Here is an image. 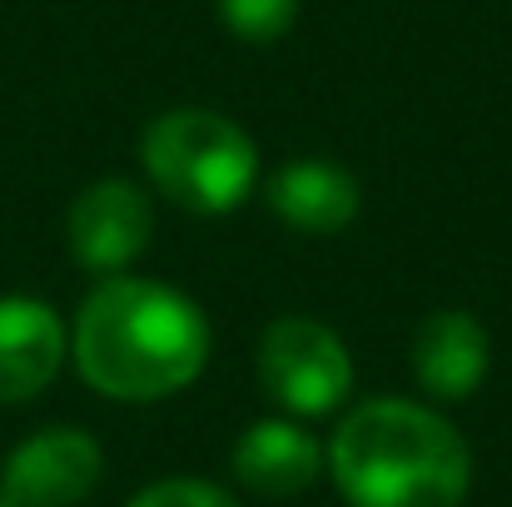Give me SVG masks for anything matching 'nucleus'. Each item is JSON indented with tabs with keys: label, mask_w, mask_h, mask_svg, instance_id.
<instances>
[{
	"label": "nucleus",
	"mask_w": 512,
	"mask_h": 507,
	"mask_svg": "<svg viewBox=\"0 0 512 507\" xmlns=\"http://www.w3.org/2000/svg\"><path fill=\"white\" fill-rule=\"evenodd\" d=\"M209 319L174 284L110 274L70 324V358L80 378L115 403H160L189 388L209 363Z\"/></svg>",
	"instance_id": "f257e3e1"
},
{
	"label": "nucleus",
	"mask_w": 512,
	"mask_h": 507,
	"mask_svg": "<svg viewBox=\"0 0 512 507\" xmlns=\"http://www.w3.org/2000/svg\"><path fill=\"white\" fill-rule=\"evenodd\" d=\"M324 468L348 507H463L473 453L428 403L363 398L339 418Z\"/></svg>",
	"instance_id": "f03ea898"
},
{
	"label": "nucleus",
	"mask_w": 512,
	"mask_h": 507,
	"mask_svg": "<svg viewBox=\"0 0 512 507\" xmlns=\"http://www.w3.org/2000/svg\"><path fill=\"white\" fill-rule=\"evenodd\" d=\"M155 194L189 214H234L259 189V145L244 125L204 105H174L140 135Z\"/></svg>",
	"instance_id": "7ed1b4c3"
},
{
	"label": "nucleus",
	"mask_w": 512,
	"mask_h": 507,
	"mask_svg": "<svg viewBox=\"0 0 512 507\" xmlns=\"http://www.w3.org/2000/svg\"><path fill=\"white\" fill-rule=\"evenodd\" d=\"M254 373L259 388L284 408V418H329L353 393L348 343L309 314H284L264 329Z\"/></svg>",
	"instance_id": "20e7f679"
},
{
	"label": "nucleus",
	"mask_w": 512,
	"mask_h": 507,
	"mask_svg": "<svg viewBox=\"0 0 512 507\" xmlns=\"http://www.w3.org/2000/svg\"><path fill=\"white\" fill-rule=\"evenodd\" d=\"M155 234V204H150V189H140L135 179H95L75 194L70 214H65V244H70V259L100 279L110 274H125L145 244Z\"/></svg>",
	"instance_id": "39448f33"
},
{
	"label": "nucleus",
	"mask_w": 512,
	"mask_h": 507,
	"mask_svg": "<svg viewBox=\"0 0 512 507\" xmlns=\"http://www.w3.org/2000/svg\"><path fill=\"white\" fill-rule=\"evenodd\" d=\"M105 473V453L85 428L55 423L10 448L0 468V493L10 507H80Z\"/></svg>",
	"instance_id": "423d86ee"
},
{
	"label": "nucleus",
	"mask_w": 512,
	"mask_h": 507,
	"mask_svg": "<svg viewBox=\"0 0 512 507\" xmlns=\"http://www.w3.org/2000/svg\"><path fill=\"white\" fill-rule=\"evenodd\" d=\"M65 358H70V329L45 299L30 294L0 299V408L45 393L65 368Z\"/></svg>",
	"instance_id": "0eeeda50"
},
{
	"label": "nucleus",
	"mask_w": 512,
	"mask_h": 507,
	"mask_svg": "<svg viewBox=\"0 0 512 507\" xmlns=\"http://www.w3.org/2000/svg\"><path fill=\"white\" fill-rule=\"evenodd\" d=\"M493 363L488 329L468 309H438L413 334V378L438 403H463L483 388Z\"/></svg>",
	"instance_id": "6e6552de"
},
{
	"label": "nucleus",
	"mask_w": 512,
	"mask_h": 507,
	"mask_svg": "<svg viewBox=\"0 0 512 507\" xmlns=\"http://www.w3.org/2000/svg\"><path fill=\"white\" fill-rule=\"evenodd\" d=\"M229 468L239 488L259 498H299L304 488H314L324 468V448L299 418H259L239 433Z\"/></svg>",
	"instance_id": "1a4fd4ad"
},
{
	"label": "nucleus",
	"mask_w": 512,
	"mask_h": 507,
	"mask_svg": "<svg viewBox=\"0 0 512 507\" xmlns=\"http://www.w3.org/2000/svg\"><path fill=\"white\" fill-rule=\"evenodd\" d=\"M269 209L294 229V234H339L358 219V179L334 160H289L269 174L264 184Z\"/></svg>",
	"instance_id": "9d476101"
},
{
	"label": "nucleus",
	"mask_w": 512,
	"mask_h": 507,
	"mask_svg": "<svg viewBox=\"0 0 512 507\" xmlns=\"http://www.w3.org/2000/svg\"><path fill=\"white\" fill-rule=\"evenodd\" d=\"M219 25L244 45H274L294 30L299 0H214Z\"/></svg>",
	"instance_id": "9b49d317"
},
{
	"label": "nucleus",
	"mask_w": 512,
	"mask_h": 507,
	"mask_svg": "<svg viewBox=\"0 0 512 507\" xmlns=\"http://www.w3.org/2000/svg\"><path fill=\"white\" fill-rule=\"evenodd\" d=\"M125 507H239L219 483L204 478H160L150 488H140Z\"/></svg>",
	"instance_id": "f8f14e48"
},
{
	"label": "nucleus",
	"mask_w": 512,
	"mask_h": 507,
	"mask_svg": "<svg viewBox=\"0 0 512 507\" xmlns=\"http://www.w3.org/2000/svg\"><path fill=\"white\" fill-rule=\"evenodd\" d=\"M0 507H10V498H5V493H0Z\"/></svg>",
	"instance_id": "ddd939ff"
}]
</instances>
